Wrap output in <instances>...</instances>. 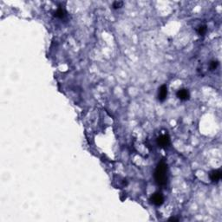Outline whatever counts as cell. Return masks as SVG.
Wrapping results in <instances>:
<instances>
[{
    "mask_svg": "<svg viewBox=\"0 0 222 222\" xmlns=\"http://www.w3.org/2000/svg\"><path fill=\"white\" fill-rule=\"evenodd\" d=\"M65 14H66V12H65V11L63 8H58V10H57V11L55 12V16H56L57 18H64Z\"/></svg>",
    "mask_w": 222,
    "mask_h": 222,
    "instance_id": "cell-7",
    "label": "cell"
},
{
    "mask_svg": "<svg viewBox=\"0 0 222 222\" xmlns=\"http://www.w3.org/2000/svg\"><path fill=\"white\" fill-rule=\"evenodd\" d=\"M168 96V88L166 85H162L159 89V94H158V99L161 102H164Z\"/></svg>",
    "mask_w": 222,
    "mask_h": 222,
    "instance_id": "cell-4",
    "label": "cell"
},
{
    "mask_svg": "<svg viewBox=\"0 0 222 222\" xmlns=\"http://www.w3.org/2000/svg\"><path fill=\"white\" fill-rule=\"evenodd\" d=\"M207 31H208V28H207V26L206 25H201L199 28H198V33H199V35H201V36H203V35H205L206 33H207Z\"/></svg>",
    "mask_w": 222,
    "mask_h": 222,
    "instance_id": "cell-8",
    "label": "cell"
},
{
    "mask_svg": "<svg viewBox=\"0 0 222 222\" xmlns=\"http://www.w3.org/2000/svg\"><path fill=\"white\" fill-rule=\"evenodd\" d=\"M123 5V2L122 1H115L113 3V8L114 9H119V8L122 7Z\"/></svg>",
    "mask_w": 222,
    "mask_h": 222,
    "instance_id": "cell-9",
    "label": "cell"
},
{
    "mask_svg": "<svg viewBox=\"0 0 222 222\" xmlns=\"http://www.w3.org/2000/svg\"><path fill=\"white\" fill-rule=\"evenodd\" d=\"M177 97H178L179 99H180L181 101H186L189 99L190 94L187 90L181 89V90H178V92H177Z\"/></svg>",
    "mask_w": 222,
    "mask_h": 222,
    "instance_id": "cell-6",
    "label": "cell"
},
{
    "mask_svg": "<svg viewBox=\"0 0 222 222\" xmlns=\"http://www.w3.org/2000/svg\"><path fill=\"white\" fill-rule=\"evenodd\" d=\"M168 166L164 161H161L158 164L154 172V179L159 186H165L168 181Z\"/></svg>",
    "mask_w": 222,
    "mask_h": 222,
    "instance_id": "cell-1",
    "label": "cell"
},
{
    "mask_svg": "<svg viewBox=\"0 0 222 222\" xmlns=\"http://www.w3.org/2000/svg\"><path fill=\"white\" fill-rule=\"evenodd\" d=\"M209 176H210V179H211V180L213 182H217V181H219V180L221 179L222 172L219 169H218V170H214V171H212V172L210 173Z\"/></svg>",
    "mask_w": 222,
    "mask_h": 222,
    "instance_id": "cell-5",
    "label": "cell"
},
{
    "mask_svg": "<svg viewBox=\"0 0 222 222\" xmlns=\"http://www.w3.org/2000/svg\"><path fill=\"white\" fill-rule=\"evenodd\" d=\"M150 201L155 206H161L164 202V197H163V195H162L161 193H155L151 196Z\"/></svg>",
    "mask_w": 222,
    "mask_h": 222,
    "instance_id": "cell-2",
    "label": "cell"
},
{
    "mask_svg": "<svg viewBox=\"0 0 222 222\" xmlns=\"http://www.w3.org/2000/svg\"><path fill=\"white\" fill-rule=\"evenodd\" d=\"M219 65V63L217 61H212L211 63H210V69H211L212 70H214V69H215L218 67Z\"/></svg>",
    "mask_w": 222,
    "mask_h": 222,
    "instance_id": "cell-10",
    "label": "cell"
},
{
    "mask_svg": "<svg viewBox=\"0 0 222 222\" xmlns=\"http://www.w3.org/2000/svg\"><path fill=\"white\" fill-rule=\"evenodd\" d=\"M178 220H179V219L175 218H171L170 219H169V221H178Z\"/></svg>",
    "mask_w": 222,
    "mask_h": 222,
    "instance_id": "cell-11",
    "label": "cell"
},
{
    "mask_svg": "<svg viewBox=\"0 0 222 222\" xmlns=\"http://www.w3.org/2000/svg\"><path fill=\"white\" fill-rule=\"evenodd\" d=\"M158 145L161 147H168L170 143V139L169 136L167 135H161V136H159L157 139Z\"/></svg>",
    "mask_w": 222,
    "mask_h": 222,
    "instance_id": "cell-3",
    "label": "cell"
}]
</instances>
